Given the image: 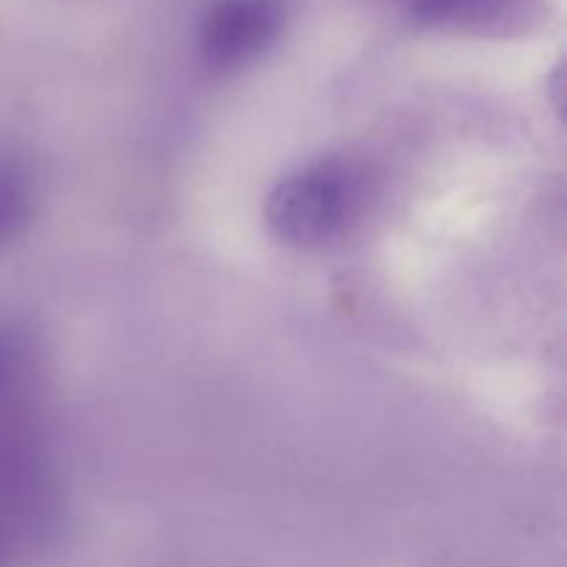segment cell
Instances as JSON below:
<instances>
[{
    "label": "cell",
    "mask_w": 567,
    "mask_h": 567,
    "mask_svg": "<svg viewBox=\"0 0 567 567\" xmlns=\"http://www.w3.org/2000/svg\"><path fill=\"white\" fill-rule=\"evenodd\" d=\"M369 175L352 158H319L275 183L264 205L269 230L297 249L347 236L369 205Z\"/></svg>",
    "instance_id": "6da1fadb"
},
{
    "label": "cell",
    "mask_w": 567,
    "mask_h": 567,
    "mask_svg": "<svg viewBox=\"0 0 567 567\" xmlns=\"http://www.w3.org/2000/svg\"><path fill=\"white\" fill-rule=\"evenodd\" d=\"M288 22V0H214L197 31L205 66L233 72L258 61L277 44Z\"/></svg>",
    "instance_id": "7a4b0ae2"
},
{
    "label": "cell",
    "mask_w": 567,
    "mask_h": 567,
    "mask_svg": "<svg viewBox=\"0 0 567 567\" xmlns=\"http://www.w3.org/2000/svg\"><path fill=\"white\" fill-rule=\"evenodd\" d=\"M513 9L515 0H413L410 17L415 25L424 28L480 31V28L502 22Z\"/></svg>",
    "instance_id": "3957f363"
},
{
    "label": "cell",
    "mask_w": 567,
    "mask_h": 567,
    "mask_svg": "<svg viewBox=\"0 0 567 567\" xmlns=\"http://www.w3.org/2000/svg\"><path fill=\"white\" fill-rule=\"evenodd\" d=\"M37 210V177L17 155H0V244L20 236Z\"/></svg>",
    "instance_id": "277c9868"
}]
</instances>
